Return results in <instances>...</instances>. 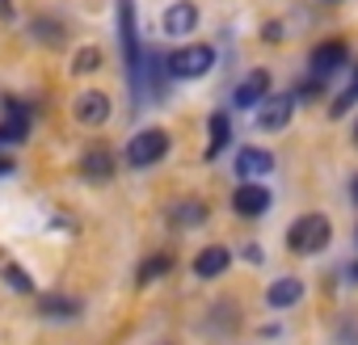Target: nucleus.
<instances>
[{
	"label": "nucleus",
	"instance_id": "nucleus-1",
	"mask_svg": "<svg viewBox=\"0 0 358 345\" xmlns=\"http://www.w3.org/2000/svg\"><path fill=\"white\" fill-rule=\"evenodd\" d=\"M329 240H333V228H329V219H324L320 211L299 215V219L291 223V232H287V249H291L295 257L324 253V249H329Z\"/></svg>",
	"mask_w": 358,
	"mask_h": 345
},
{
	"label": "nucleus",
	"instance_id": "nucleus-2",
	"mask_svg": "<svg viewBox=\"0 0 358 345\" xmlns=\"http://www.w3.org/2000/svg\"><path fill=\"white\" fill-rule=\"evenodd\" d=\"M169 76H177V80H194V76H207L211 68H215V47H177L173 55H169Z\"/></svg>",
	"mask_w": 358,
	"mask_h": 345
},
{
	"label": "nucleus",
	"instance_id": "nucleus-3",
	"mask_svg": "<svg viewBox=\"0 0 358 345\" xmlns=\"http://www.w3.org/2000/svg\"><path fill=\"white\" fill-rule=\"evenodd\" d=\"M118 38H122V55H127V76H131V89L139 93L143 51H139V34H135V9H131V0H118Z\"/></svg>",
	"mask_w": 358,
	"mask_h": 345
},
{
	"label": "nucleus",
	"instance_id": "nucleus-4",
	"mask_svg": "<svg viewBox=\"0 0 358 345\" xmlns=\"http://www.w3.org/2000/svg\"><path fill=\"white\" fill-rule=\"evenodd\" d=\"M164 152H169V135H164L160 126H148V131H139V135L127 143V164L148 168V164L164 160Z\"/></svg>",
	"mask_w": 358,
	"mask_h": 345
},
{
	"label": "nucleus",
	"instance_id": "nucleus-5",
	"mask_svg": "<svg viewBox=\"0 0 358 345\" xmlns=\"http://www.w3.org/2000/svg\"><path fill=\"white\" fill-rule=\"evenodd\" d=\"M232 211L241 219H262L270 211V190L262 182H241V190L232 194Z\"/></svg>",
	"mask_w": 358,
	"mask_h": 345
},
{
	"label": "nucleus",
	"instance_id": "nucleus-6",
	"mask_svg": "<svg viewBox=\"0 0 358 345\" xmlns=\"http://www.w3.org/2000/svg\"><path fill=\"white\" fill-rule=\"evenodd\" d=\"M194 26H199V5L194 0H177V5H169L164 17H160V30L169 38H186V34H194Z\"/></svg>",
	"mask_w": 358,
	"mask_h": 345
},
{
	"label": "nucleus",
	"instance_id": "nucleus-7",
	"mask_svg": "<svg viewBox=\"0 0 358 345\" xmlns=\"http://www.w3.org/2000/svg\"><path fill=\"white\" fill-rule=\"evenodd\" d=\"M345 43L341 38H329V43H320L316 51H312V59H308V68H312V80H324V76H333V72H341V64H345Z\"/></svg>",
	"mask_w": 358,
	"mask_h": 345
},
{
	"label": "nucleus",
	"instance_id": "nucleus-8",
	"mask_svg": "<svg viewBox=\"0 0 358 345\" xmlns=\"http://www.w3.org/2000/svg\"><path fill=\"white\" fill-rule=\"evenodd\" d=\"M80 177H85L89 186H106V182L114 177V156H110V147L93 143V147L80 156Z\"/></svg>",
	"mask_w": 358,
	"mask_h": 345
},
{
	"label": "nucleus",
	"instance_id": "nucleus-9",
	"mask_svg": "<svg viewBox=\"0 0 358 345\" xmlns=\"http://www.w3.org/2000/svg\"><path fill=\"white\" fill-rule=\"evenodd\" d=\"M291 110H295V97L291 93H274L262 101V114H257V126L262 131H282L291 122Z\"/></svg>",
	"mask_w": 358,
	"mask_h": 345
},
{
	"label": "nucleus",
	"instance_id": "nucleus-10",
	"mask_svg": "<svg viewBox=\"0 0 358 345\" xmlns=\"http://www.w3.org/2000/svg\"><path fill=\"white\" fill-rule=\"evenodd\" d=\"M236 172H241V182H262L266 172H274V156L266 147H241Z\"/></svg>",
	"mask_w": 358,
	"mask_h": 345
},
{
	"label": "nucleus",
	"instance_id": "nucleus-11",
	"mask_svg": "<svg viewBox=\"0 0 358 345\" xmlns=\"http://www.w3.org/2000/svg\"><path fill=\"white\" fill-rule=\"evenodd\" d=\"M266 93H270V72H266V68H257V72H249V76L236 85L232 101H236L241 110H249V105H262V101H266Z\"/></svg>",
	"mask_w": 358,
	"mask_h": 345
},
{
	"label": "nucleus",
	"instance_id": "nucleus-12",
	"mask_svg": "<svg viewBox=\"0 0 358 345\" xmlns=\"http://www.w3.org/2000/svg\"><path fill=\"white\" fill-rule=\"evenodd\" d=\"M76 118H80V126H101V122L110 118V97L97 93V89L80 93V97H76Z\"/></svg>",
	"mask_w": 358,
	"mask_h": 345
},
{
	"label": "nucleus",
	"instance_id": "nucleus-13",
	"mask_svg": "<svg viewBox=\"0 0 358 345\" xmlns=\"http://www.w3.org/2000/svg\"><path fill=\"white\" fill-rule=\"evenodd\" d=\"M228 261H232V253H228L224 244H207V249L194 257V274H199V278H220V274L228 270Z\"/></svg>",
	"mask_w": 358,
	"mask_h": 345
},
{
	"label": "nucleus",
	"instance_id": "nucleus-14",
	"mask_svg": "<svg viewBox=\"0 0 358 345\" xmlns=\"http://www.w3.org/2000/svg\"><path fill=\"white\" fill-rule=\"evenodd\" d=\"M76 311H80V303L68 295H38V316H47V320H72Z\"/></svg>",
	"mask_w": 358,
	"mask_h": 345
},
{
	"label": "nucleus",
	"instance_id": "nucleus-15",
	"mask_svg": "<svg viewBox=\"0 0 358 345\" xmlns=\"http://www.w3.org/2000/svg\"><path fill=\"white\" fill-rule=\"evenodd\" d=\"M299 295H303V282H299V278H278V282L266 291V303H270V307H291V303H299Z\"/></svg>",
	"mask_w": 358,
	"mask_h": 345
},
{
	"label": "nucleus",
	"instance_id": "nucleus-16",
	"mask_svg": "<svg viewBox=\"0 0 358 345\" xmlns=\"http://www.w3.org/2000/svg\"><path fill=\"white\" fill-rule=\"evenodd\" d=\"M173 270V257L169 253H156V257H148L139 270H135V282L143 286V282H152V278H160V274H169Z\"/></svg>",
	"mask_w": 358,
	"mask_h": 345
},
{
	"label": "nucleus",
	"instance_id": "nucleus-17",
	"mask_svg": "<svg viewBox=\"0 0 358 345\" xmlns=\"http://www.w3.org/2000/svg\"><path fill=\"white\" fill-rule=\"evenodd\" d=\"M228 114H211V147H207V160H215L224 147H228Z\"/></svg>",
	"mask_w": 358,
	"mask_h": 345
},
{
	"label": "nucleus",
	"instance_id": "nucleus-18",
	"mask_svg": "<svg viewBox=\"0 0 358 345\" xmlns=\"http://www.w3.org/2000/svg\"><path fill=\"white\" fill-rule=\"evenodd\" d=\"M203 215H207V207L203 203H182V207H173V223L177 228H194V223H203Z\"/></svg>",
	"mask_w": 358,
	"mask_h": 345
},
{
	"label": "nucleus",
	"instance_id": "nucleus-19",
	"mask_svg": "<svg viewBox=\"0 0 358 345\" xmlns=\"http://www.w3.org/2000/svg\"><path fill=\"white\" fill-rule=\"evenodd\" d=\"M5 274H9V286H13V291H30V278H26V274H22L17 265H9Z\"/></svg>",
	"mask_w": 358,
	"mask_h": 345
},
{
	"label": "nucleus",
	"instance_id": "nucleus-20",
	"mask_svg": "<svg viewBox=\"0 0 358 345\" xmlns=\"http://www.w3.org/2000/svg\"><path fill=\"white\" fill-rule=\"evenodd\" d=\"M97 59H101V55H97L93 47H89V51H80V59H76V72H89V68H97Z\"/></svg>",
	"mask_w": 358,
	"mask_h": 345
},
{
	"label": "nucleus",
	"instance_id": "nucleus-21",
	"mask_svg": "<svg viewBox=\"0 0 358 345\" xmlns=\"http://www.w3.org/2000/svg\"><path fill=\"white\" fill-rule=\"evenodd\" d=\"M9 172H13V160H9V156H0V177H9Z\"/></svg>",
	"mask_w": 358,
	"mask_h": 345
},
{
	"label": "nucleus",
	"instance_id": "nucleus-22",
	"mask_svg": "<svg viewBox=\"0 0 358 345\" xmlns=\"http://www.w3.org/2000/svg\"><path fill=\"white\" fill-rule=\"evenodd\" d=\"M0 143H9V139H5V131H0Z\"/></svg>",
	"mask_w": 358,
	"mask_h": 345
},
{
	"label": "nucleus",
	"instance_id": "nucleus-23",
	"mask_svg": "<svg viewBox=\"0 0 358 345\" xmlns=\"http://www.w3.org/2000/svg\"><path fill=\"white\" fill-rule=\"evenodd\" d=\"M354 198H358V182H354Z\"/></svg>",
	"mask_w": 358,
	"mask_h": 345
},
{
	"label": "nucleus",
	"instance_id": "nucleus-24",
	"mask_svg": "<svg viewBox=\"0 0 358 345\" xmlns=\"http://www.w3.org/2000/svg\"><path fill=\"white\" fill-rule=\"evenodd\" d=\"M354 278H358V265H354Z\"/></svg>",
	"mask_w": 358,
	"mask_h": 345
},
{
	"label": "nucleus",
	"instance_id": "nucleus-25",
	"mask_svg": "<svg viewBox=\"0 0 358 345\" xmlns=\"http://www.w3.org/2000/svg\"><path fill=\"white\" fill-rule=\"evenodd\" d=\"M354 139H358V126H354Z\"/></svg>",
	"mask_w": 358,
	"mask_h": 345
}]
</instances>
